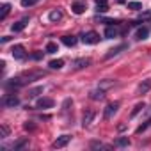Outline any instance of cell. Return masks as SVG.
I'll return each instance as SVG.
<instances>
[{
	"label": "cell",
	"mask_w": 151,
	"mask_h": 151,
	"mask_svg": "<svg viewBox=\"0 0 151 151\" xmlns=\"http://www.w3.org/2000/svg\"><path fill=\"white\" fill-rule=\"evenodd\" d=\"M41 77H45V71H27V73H23L22 77H20V80H22V84L25 86L27 82L37 80V78H41Z\"/></svg>",
	"instance_id": "1"
},
{
	"label": "cell",
	"mask_w": 151,
	"mask_h": 151,
	"mask_svg": "<svg viewBox=\"0 0 151 151\" xmlns=\"http://www.w3.org/2000/svg\"><path fill=\"white\" fill-rule=\"evenodd\" d=\"M98 41H100V34L94 32V30L82 34V43H84V45H96Z\"/></svg>",
	"instance_id": "2"
},
{
	"label": "cell",
	"mask_w": 151,
	"mask_h": 151,
	"mask_svg": "<svg viewBox=\"0 0 151 151\" xmlns=\"http://www.w3.org/2000/svg\"><path fill=\"white\" fill-rule=\"evenodd\" d=\"M117 109H119V103H117V101L109 103V105L105 107V110H103V117H105V119H112L114 114L117 112Z\"/></svg>",
	"instance_id": "3"
},
{
	"label": "cell",
	"mask_w": 151,
	"mask_h": 151,
	"mask_svg": "<svg viewBox=\"0 0 151 151\" xmlns=\"http://www.w3.org/2000/svg\"><path fill=\"white\" fill-rule=\"evenodd\" d=\"M11 53H13V57L18 59V60H22V59L27 57V52H25V46H23V45H14L13 50H11Z\"/></svg>",
	"instance_id": "4"
},
{
	"label": "cell",
	"mask_w": 151,
	"mask_h": 151,
	"mask_svg": "<svg viewBox=\"0 0 151 151\" xmlns=\"http://www.w3.org/2000/svg\"><path fill=\"white\" fill-rule=\"evenodd\" d=\"M18 105H20L18 96H14V94H7V96L4 98V107H7V109H14V107H18Z\"/></svg>",
	"instance_id": "5"
},
{
	"label": "cell",
	"mask_w": 151,
	"mask_h": 151,
	"mask_svg": "<svg viewBox=\"0 0 151 151\" xmlns=\"http://www.w3.org/2000/svg\"><path fill=\"white\" fill-rule=\"evenodd\" d=\"M55 105V101L52 100V98H39L37 101H36V107L37 109H52Z\"/></svg>",
	"instance_id": "6"
},
{
	"label": "cell",
	"mask_w": 151,
	"mask_h": 151,
	"mask_svg": "<svg viewBox=\"0 0 151 151\" xmlns=\"http://www.w3.org/2000/svg\"><path fill=\"white\" fill-rule=\"evenodd\" d=\"M94 116H96V112H94V110H86V112H84V116H82V126H84V128H87V126L93 123Z\"/></svg>",
	"instance_id": "7"
},
{
	"label": "cell",
	"mask_w": 151,
	"mask_h": 151,
	"mask_svg": "<svg viewBox=\"0 0 151 151\" xmlns=\"http://www.w3.org/2000/svg\"><path fill=\"white\" fill-rule=\"evenodd\" d=\"M119 36V27L114 23V25H109L107 29H105V37L107 39H112V37H117Z\"/></svg>",
	"instance_id": "8"
},
{
	"label": "cell",
	"mask_w": 151,
	"mask_h": 151,
	"mask_svg": "<svg viewBox=\"0 0 151 151\" xmlns=\"http://www.w3.org/2000/svg\"><path fill=\"white\" fill-rule=\"evenodd\" d=\"M128 48V45H119V46H116V48H110L107 53H105V59H112V57H116V55H119L123 50H126Z\"/></svg>",
	"instance_id": "9"
},
{
	"label": "cell",
	"mask_w": 151,
	"mask_h": 151,
	"mask_svg": "<svg viewBox=\"0 0 151 151\" xmlns=\"http://www.w3.org/2000/svg\"><path fill=\"white\" fill-rule=\"evenodd\" d=\"M89 64H91V59H86V57L75 59V60H73V68H75V69H84V68H87Z\"/></svg>",
	"instance_id": "10"
},
{
	"label": "cell",
	"mask_w": 151,
	"mask_h": 151,
	"mask_svg": "<svg viewBox=\"0 0 151 151\" xmlns=\"http://www.w3.org/2000/svg\"><path fill=\"white\" fill-rule=\"evenodd\" d=\"M69 140H71V135H60V137H57V139L53 140V147H57V149H59V147H64Z\"/></svg>",
	"instance_id": "11"
},
{
	"label": "cell",
	"mask_w": 151,
	"mask_h": 151,
	"mask_svg": "<svg viewBox=\"0 0 151 151\" xmlns=\"http://www.w3.org/2000/svg\"><path fill=\"white\" fill-rule=\"evenodd\" d=\"M86 9H87V4H86V2H75V4L71 6V11H73L75 14H84Z\"/></svg>",
	"instance_id": "12"
},
{
	"label": "cell",
	"mask_w": 151,
	"mask_h": 151,
	"mask_svg": "<svg viewBox=\"0 0 151 151\" xmlns=\"http://www.w3.org/2000/svg\"><path fill=\"white\" fill-rule=\"evenodd\" d=\"M29 23V18H23V20H20V22H16L13 27H11V30L13 32H22L23 29H25V25Z\"/></svg>",
	"instance_id": "13"
},
{
	"label": "cell",
	"mask_w": 151,
	"mask_h": 151,
	"mask_svg": "<svg viewBox=\"0 0 151 151\" xmlns=\"http://www.w3.org/2000/svg\"><path fill=\"white\" fill-rule=\"evenodd\" d=\"M114 86H116V80H112V78H105V80H101V82L98 84V87L103 89V91H107V89H110V87H114Z\"/></svg>",
	"instance_id": "14"
},
{
	"label": "cell",
	"mask_w": 151,
	"mask_h": 151,
	"mask_svg": "<svg viewBox=\"0 0 151 151\" xmlns=\"http://www.w3.org/2000/svg\"><path fill=\"white\" fill-rule=\"evenodd\" d=\"M149 36V29L147 27H140V29H137V32H135V37L140 41V39H146Z\"/></svg>",
	"instance_id": "15"
},
{
	"label": "cell",
	"mask_w": 151,
	"mask_h": 151,
	"mask_svg": "<svg viewBox=\"0 0 151 151\" xmlns=\"http://www.w3.org/2000/svg\"><path fill=\"white\" fill-rule=\"evenodd\" d=\"M48 20H50V22H59V20H62V11H60V9H53V11L48 14Z\"/></svg>",
	"instance_id": "16"
},
{
	"label": "cell",
	"mask_w": 151,
	"mask_h": 151,
	"mask_svg": "<svg viewBox=\"0 0 151 151\" xmlns=\"http://www.w3.org/2000/svg\"><path fill=\"white\" fill-rule=\"evenodd\" d=\"M149 89H151V80H144V82H142V84L139 86L137 93H139V94H146V93H147Z\"/></svg>",
	"instance_id": "17"
},
{
	"label": "cell",
	"mask_w": 151,
	"mask_h": 151,
	"mask_svg": "<svg viewBox=\"0 0 151 151\" xmlns=\"http://www.w3.org/2000/svg\"><path fill=\"white\" fill-rule=\"evenodd\" d=\"M101 98H105V91L103 89H94L93 93H91V100H101Z\"/></svg>",
	"instance_id": "18"
},
{
	"label": "cell",
	"mask_w": 151,
	"mask_h": 151,
	"mask_svg": "<svg viewBox=\"0 0 151 151\" xmlns=\"http://www.w3.org/2000/svg\"><path fill=\"white\" fill-rule=\"evenodd\" d=\"M114 146H117V147H126V146H130V139H128V137H119V139L114 142Z\"/></svg>",
	"instance_id": "19"
},
{
	"label": "cell",
	"mask_w": 151,
	"mask_h": 151,
	"mask_svg": "<svg viewBox=\"0 0 151 151\" xmlns=\"http://www.w3.org/2000/svg\"><path fill=\"white\" fill-rule=\"evenodd\" d=\"M62 43L66 46H75V45H77V37H75V36H64L62 37Z\"/></svg>",
	"instance_id": "20"
},
{
	"label": "cell",
	"mask_w": 151,
	"mask_h": 151,
	"mask_svg": "<svg viewBox=\"0 0 151 151\" xmlns=\"http://www.w3.org/2000/svg\"><path fill=\"white\" fill-rule=\"evenodd\" d=\"M11 11V4H4L2 7H0V20H6V16L9 14Z\"/></svg>",
	"instance_id": "21"
},
{
	"label": "cell",
	"mask_w": 151,
	"mask_h": 151,
	"mask_svg": "<svg viewBox=\"0 0 151 151\" xmlns=\"http://www.w3.org/2000/svg\"><path fill=\"white\" fill-rule=\"evenodd\" d=\"M43 91H45V89H43V86H37V87H32V89L29 91V96H30V98H37V96H39V94H41Z\"/></svg>",
	"instance_id": "22"
},
{
	"label": "cell",
	"mask_w": 151,
	"mask_h": 151,
	"mask_svg": "<svg viewBox=\"0 0 151 151\" xmlns=\"http://www.w3.org/2000/svg\"><path fill=\"white\" fill-rule=\"evenodd\" d=\"M45 52H46V53H55V52H59V46H57V43H53V41H50V43L46 45V48H45Z\"/></svg>",
	"instance_id": "23"
},
{
	"label": "cell",
	"mask_w": 151,
	"mask_h": 151,
	"mask_svg": "<svg viewBox=\"0 0 151 151\" xmlns=\"http://www.w3.org/2000/svg\"><path fill=\"white\" fill-rule=\"evenodd\" d=\"M91 149H110V146H107L103 142H98V140H93L91 142Z\"/></svg>",
	"instance_id": "24"
},
{
	"label": "cell",
	"mask_w": 151,
	"mask_h": 151,
	"mask_svg": "<svg viewBox=\"0 0 151 151\" xmlns=\"http://www.w3.org/2000/svg\"><path fill=\"white\" fill-rule=\"evenodd\" d=\"M52 69H60L62 66H64V60L62 59H57V60H50V64H48Z\"/></svg>",
	"instance_id": "25"
},
{
	"label": "cell",
	"mask_w": 151,
	"mask_h": 151,
	"mask_svg": "<svg viewBox=\"0 0 151 151\" xmlns=\"http://www.w3.org/2000/svg\"><path fill=\"white\" fill-rule=\"evenodd\" d=\"M96 7H98V11H100V13H105V11L109 9L107 0H96Z\"/></svg>",
	"instance_id": "26"
},
{
	"label": "cell",
	"mask_w": 151,
	"mask_h": 151,
	"mask_svg": "<svg viewBox=\"0 0 151 151\" xmlns=\"http://www.w3.org/2000/svg\"><path fill=\"white\" fill-rule=\"evenodd\" d=\"M144 107H146L144 103H137V105L133 107V110H132V114H130V117H135V116H137L139 112H142V110H144Z\"/></svg>",
	"instance_id": "27"
},
{
	"label": "cell",
	"mask_w": 151,
	"mask_h": 151,
	"mask_svg": "<svg viewBox=\"0 0 151 151\" xmlns=\"http://www.w3.org/2000/svg\"><path fill=\"white\" fill-rule=\"evenodd\" d=\"M27 144H29V140H27V139H22V140H18V142L14 144V151H20V149H23Z\"/></svg>",
	"instance_id": "28"
},
{
	"label": "cell",
	"mask_w": 151,
	"mask_h": 151,
	"mask_svg": "<svg viewBox=\"0 0 151 151\" xmlns=\"http://www.w3.org/2000/svg\"><path fill=\"white\" fill-rule=\"evenodd\" d=\"M9 135V128L6 126V124H2V126H0V137H2V139H6Z\"/></svg>",
	"instance_id": "29"
},
{
	"label": "cell",
	"mask_w": 151,
	"mask_h": 151,
	"mask_svg": "<svg viewBox=\"0 0 151 151\" xmlns=\"http://www.w3.org/2000/svg\"><path fill=\"white\" fill-rule=\"evenodd\" d=\"M36 4H37V0H22V7H30Z\"/></svg>",
	"instance_id": "30"
},
{
	"label": "cell",
	"mask_w": 151,
	"mask_h": 151,
	"mask_svg": "<svg viewBox=\"0 0 151 151\" xmlns=\"http://www.w3.org/2000/svg\"><path fill=\"white\" fill-rule=\"evenodd\" d=\"M128 7H130V9L139 11V9H142V4H139V2H130V4H128Z\"/></svg>",
	"instance_id": "31"
},
{
	"label": "cell",
	"mask_w": 151,
	"mask_h": 151,
	"mask_svg": "<svg viewBox=\"0 0 151 151\" xmlns=\"http://www.w3.org/2000/svg\"><path fill=\"white\" fill-rule=\"evenodd\" d=\"M69 105H71V98H68V100H64V103H62V112H66V110L69 109Z\"/></svg>",
	"instance_id": "32"
},
{
	"label": "cell",
	"mask_w": 151,
	"mask_h": 151,
	"mask_svg": "<svg viewBox=\"0 0 151 151\" xmlns=\"http://www.w3.org/2000/svg\"><path fill=\"white\" fill-rule=\"evenodd\" d=\"M147 18H151V11H147V13L140 14V20H147Z\"/></svg>",
	"instance_id": "33"
},
{
	"label": "cell",
	"mask_w": 151,
	"mask_h": 151,
	"mask_svg": "<svg viewBox=\"0 0 151 151\" xmlns=\"http://www.w3.org/2000/svg\"><path fill=\"white\" fill-rule=\"evenodd\" d=\"M25 130H34V124H30V123H25Z\"/></svg>",
	"instance_id": "34"
},
{
	"label": "cell",
	"mask_w": 151,
	"mask_h": 151,
	"mask_svg": "<svg viewBox=\"0 0 151 151\" xmlns=\"http://www.w3.org/2000/svg\"><path fill=\"white\" fill-rule=\"evenodd\" d=\"M119 2H121V0H119Z\"/></svg>",
	"instance_id": "35"
}]
</instances>
